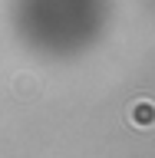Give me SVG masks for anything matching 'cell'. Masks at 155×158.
<instances>
[{"mask_svg": "<svg viewBox=\"0 0 155 158\" xmlns=\"http://www.w3.org/2000/svg\"><path fill=\"white\" fill-rule=\"evenodd\" d=\"M13 92H17L20 99H33V96L40 92V82H37L33 76H27V73H23V76L13 79Z\"/></svg>", "mask_w": 155, "mask_h": 158, "instance_id": "7a4b0ae2", "label": "cell"}, {"mask_svg": "<svg viewBox=\"0 0 155 158\" xmlns=\"http://www.w3.org/2000/svg\"><path fill=\"white\" fill-rule=\"evenodd\" d=\"M129 122L136 128H155V102L152 99H136L129 106Z\"/></svg>", "mask_w": 155, "mask_h": 158, "instance_id": "6da1fadb", "label": "cell"}]
</instances>
